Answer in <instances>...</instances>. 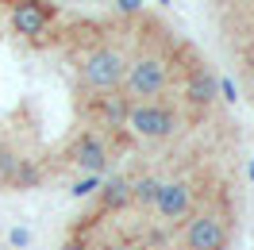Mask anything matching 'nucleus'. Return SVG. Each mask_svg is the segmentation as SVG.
Instances as JSON below:
<instances>
[{"label":"nucleus","mask_w":254,"mask_h":250,"mask_svg":"<svg viewBox=\"0 0 254 250\" xmlns=\"http://www.w3.org/2000/svg\"><path fill=\"white\" fill-rule=\"evenodd\" d=\"M170 81H174V65L166 54L158 50H146L139 58H131L127 62V77H124V96L131 100H158L166 89H170Z\"/></svg>","instance_id":"obj_1"},{"label":"nucleus","mask_w":254,"mask_h":250,"mask_svg":"<svg viewBox=\"0 0 254 250\" xmlns=\"http://www.w3.org/2000/svg\"><path fill=\"white\" fill-rule=\"evenodd\" d=\"M124 127H131L139 139L170 142L177 131H181V116H177V108L166 104V100H131Z\"/></svg>","instance_id":"obj_2"},{"label":"nucleus","mask_w":254,"mask_h":250,"mask_svg":"<svg viewBox=\"0 0 254 250\" xmlns=\"http://www.w3.org/2000/svg\"><path fill=\"white\" fill-rule=\"evenodd\" d=\"M127 77V58L116 47H93L81 58V85L89 93H120Z\"/></svg>","instance_id":"obj_3"},{"label":"nucleus","mask_w":254,"mask_h":250,"mask_svg":"<svg viewBox=\"0 0 254 250\" xmlns=\"http://www.w3.org/2000/svg\"><path fill=\"white\" fill-rule=\"evenodd\" d=\"M185 250H223L227 243V223L216 212H196L185 223Z\"/></svg>","instance_id":"obj_4"},{"label":"nucleus","mask_w":254,"mask_h":250,"mask_svg":"<svg viewBox=\"0 0 254 250\" xmlns=\"http://www.w3.org/2000/svg\"><path fill=\"white\" fill-rule=\"evenodd\" d=\"M108 154H112V146L104 139V131H81L73 139V146H69V162L81 166L85 173H93V177H100L108 170Z\"/></svg>","instance_id":"obj_5"},{"label":"nucleus","mask_w":254,"mask_h":250,"mask_svg":"<svg viewBox=\"0 0 254 250\" xmlns=\"http://www.w3.org/2000/svg\"><path fill=\"white\" fill-rule=\"evenodd\" d=\"M50 19H54L50 0H19L12 8V31L23 35V39H39V35H47Z\"/></svg>","instance_id":"obj_6"},{"label":"nucleus","mask_w":254,"mask_h":250,"mask_svg":"<svg viewBox=\"0 0 254 250\" xmlns=\"http://www.w3.org/2000/svg\"><path fill=\"white\" fill-rule=\"evenodd\" d=\"M192 208V185L189 181H162V192H158V204H154V216L162 223H177V219H185Z\"/></svg>","instance_id":"obj_7"},{"label":"nucleus","mask_w":254,"mask_h":250,"mask_svg":"<svg viewBox=\"0 0 254 250\" xmlns=\"http://www.w3.org/2000/svg\"><path fill=\"white\" fill-rule=\"evenodd\" d=\"M127 108H131V100H127L124 93H96L93 104H89V116H93L100 127H124Z\"/></svg>","instance_id":"obj_8"},{"label":"nucleus","mask_w":254,"mask_h":250,"mask_svg":"<svg viewBox=\"0 0 254 250\" xmlns=\"http://www.w3.org/2000/svg\"><path fill=\"white\" fill-rule=\"evenodd\" d=\"M216 93H220L216 77L208 73L204 65H192V69H189V81H185V100H189L192 108H208V104L216 100Z\"/></svg>","instance_id":"obj_9"},{"label":"nucleus","mask_w":254,"mask_h":250,"mask_svg":"<svg viewBox=\"0 0 254 250\" xmlns=\"http://www.w3.org/2000/svg\"><path fill=\"white\" fill-rule=\"evenodd\" d=\"M127 204H131V181H127V177L100 181V212H120Z\"/></svg>","instance_id":"obj_10"},{"label":"nucleus","mask_w":254,"mask_h":250,"mask_svg":"<svg viewBox=\"0 0 254 250\" xmlns=\"http://www.w3.org/2000/svg\"><path fill=\"white\" fill-rule=\"evenodd\" d=\"M158 192H162V177H154V173H143V177H135V181H131V204H135V208L154 212Z\"/></svg>","instance_id":"obj_11"},{"label":"nucleus","mask_w":254,"mask_h":250,"mask_svg":"<svg viewBox=\"0 0 254 250\" xmlns=\"http://www.w3.org/2000/svg\"><path fill=\"white\" fill-rule=\"evenodd\" d=\"M39 181H43V170L31 166V162L23 158V162H19V170H16V177H12V185H16V188H31V185H39Z\"/></svg>","instance_id":"obj_12"},{"label":"nucleus","mask_w":254,"mask_h":250,"mask_svg":"<svg viewBox=\"0 0 254 250\" xmlns=\"http://www.w3.org/2000/svg\"><path fill=\"white\" fill-rule=\"evenodd\" d=\"M19 162H23V158H16L12 150H0V181H8V185H12V177H16Z\"/></svg>","instance_id":"obj_13"},{"label":"nucleus","mask_w":254,"mask_h":250,"mask_svg":"<svg viewBox=\"0 0 254 250\" xmlns=\"http://www.w3.org/2000/svg\"><path fill=\"white\" fill-rule=\"evenodd\" d=\"M96 188H100V177H93V173H89V177H85V181H77V185L69 188V192H73L77 200H85V196H93Z\"/></svg>","instance_id":"obj_14"},{"label":"nucleus","mask_w":254,"mask_h":250,"mask_svg":"<svg viewBox=\"0 0 254 250\" xmlns=\"http://www.w3.org/2000/svg\"><path fill=\"white\" fill-rule=\"evenodd\" d=\"M116 8H120V12H139L143 0H116Z\"/></svg>","instance_id":"obj_15"},{"label":"nucleus","mask_w":254,"mask_h":250,"mask_svg":"<svg viewBox=\"0 0 254 250\" xmlns=\"http://www.w3.org/2000/svg\"><path fill=\"white\" fill-rule=\"evenodd\" d=\"M8 239H12V247H27V231H23V227H16Z\"/></svg>","instance_id":"obj_16"},{"label":"nucleus","mask_w":254,"mask_h":250,"mask_svg":"<svg viewBox=\"0 0 254 250\" xmlns=\"http://www.w3.org/2000/svg\"><path fill=\"white\" fill-rule=\"evenodd\" d=\"M58 250H93L89 243H81V239H69V243H62Z\"/></svg>","instance_id":"obj_17"},{"label":"nucleus","mask_w":254,"mask_h":250,"mask_svg":"<svg viewBox=\"0 0 254 250\" xmlns=\"http://www.w3.org/2000/svg\"><path fill=\"white\" fill-rule=\"evenodd\" d=\"M104 250H135V247H127V243H112V247H104Z\"/></svg>","instance_id":"obj_18"},{"label":"nucleus","mask_w":254,"mask_h":250,"mask_svg":"<svg viewBox=\"0 0 254 250\" xmlns=\"http://www.w3.org/2000/svg\"><path fill=\"white\" fill-rule=\"evenodd\" d=\"M247 85H251V96H254V65H251V73H247Z\"/></svg>","instance_id":"obj_19"}]
</instances>
